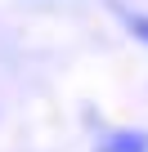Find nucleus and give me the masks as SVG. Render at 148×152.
I'll return each instance as SVG.
<instances>
[{
	"label": "nucleus",
	"mask_w": 148,
	"mask_h": 152,
	"mask_svg": "<svg viewBox=\"0 0 148 152\" xmlns=\"http://www.w3.org/2000/svg\"><path fill=\"white\" fill-rule=\"evenodd\" d=\"M103 152H148V143H144L139 134H117V139H112Z\"/></svg>",
	"instance_id": "obj_1"
}]
</instances>
